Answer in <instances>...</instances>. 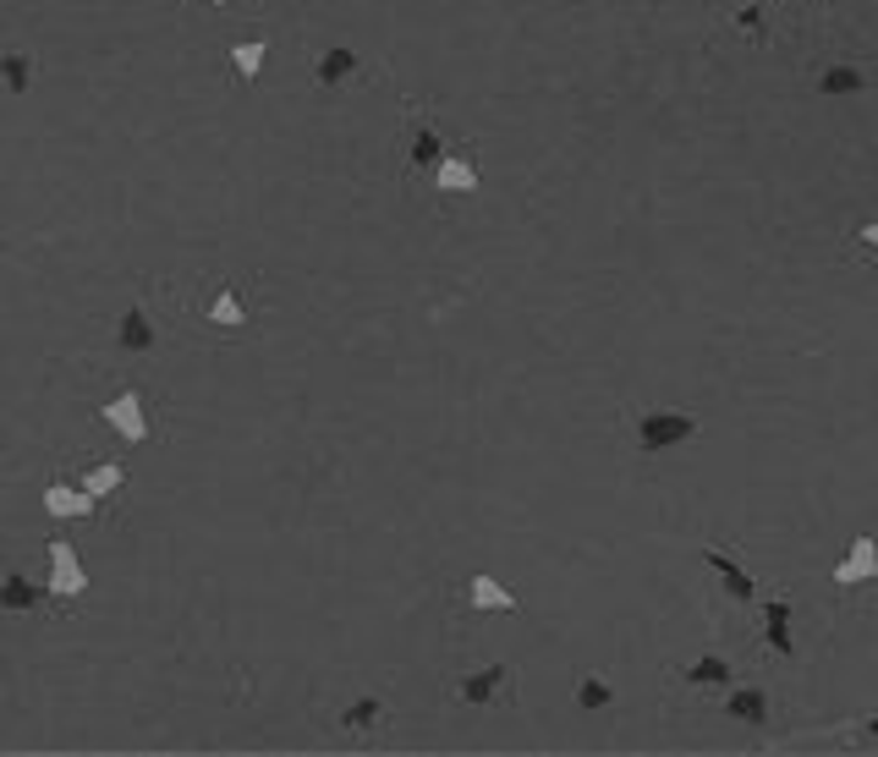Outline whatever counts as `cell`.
Listing matches in <instances>:
<instances>
[{
    "instance_id": "cell-1",
    "label": "cell",
    "mask_w": 878,
    "mask_h": 757,
    "mask_svg": "<svg viewBox=\"0 0 878 757\" xmlns=\"http://www.w3.org/2000/svg\"><path fill=\"white\" fill-rule=\"evenodd\" d=\"M692 434H698V418H692V412H676V407H642L637 423H631V440H637V451L642 455L687 445Z\"/></svg>"
},
{
    "instance_id": "cell-2",
    "label": "cell",
    "mask_w": 878,
    "mask_h": 757,
    "mask_svg": "<svg viewBox=\"0 0 878 757\" xmlns=\"http://www.w3.org/2000/svg\"><path fill=\"white\" fill-rule=\"evenodd\" d=\"M100 418H105L127 445H144L148 440V407H144V390H138V385H122V390L100 407Z\"/></svg>"
},
{
    "instance_id": "cell-3",
    "label": "cell",
    "mask_w": 878,
    "mask_h": 757,
    "mask_svg": "<svg viewBox=\"0 0 878 757\" xmlns=\"http://www.w3.org/2000/svg\"><path fill=\"white\" fill-rule=\"evenodd\" d=\"M88 593V571H83V555L66 544V538H55L50 544V599H61V604H72V599H83Z\"/></svg>"
},
{
    "instance_id": "cell-4",
    "label": "cell",
    "mask_w": 878,
    "mask_h": 757,
    "mask_svg": "<svg viewBox=\"0 0 878 757\" xmlns=\"http://www.w3.org/2000/svg\"><path fill=\"white\" fill-rule=\"evenodd\" d=\"M511 686H516V670L511 664H483V670H467L450 692L461 697V703H472V708H483V703H500V697H511Z\"/></svg>"
},
{
    "instance_id": "cell-5",
    "label": "cell",
    "mask_w": 878,
    "mask_h": 757,
    "mask_svg": "<svg viewBox=\"0 0 878 757\" xmlns=\"http://www.w3.org/2000/svg\"><path fill=\"white\" fill-rule=\"evenodd\" d=\"M857 582H878V538L874 533H857L851 555L835 566V588H857Z\"/></svg>"
},
{
    "instance_id": "cell-6",
    "label": "cell",
    "mask_w": 878,
    "mask_h": 757,
    "mask_svg": "<svg viewBox=\"0 0 878 757\" xmlns=\"http://www.w3.org/2000/svg\"><path fill=\"white\" fill-rule=\"evenodd\" d=\"M44 511L61 516V522H88V516L100 511V500H94L83 483H50V488H44Z\"/></svg>"
},
{
    "instance_id": "cell-7",
    "label": "cell",
    "mask_w": 878,
    "mask_h": 757,
    "mask_svg": "<svg viewBox=\"0 0 878 757\" xmlns=\"http://www.w3.org/2000/svg\"><path fill=\"white\" fill-rule=\"evenodd\" d=\"M687 692H731V664L720 659V653H698L692 664H681V675H676Z\"/></svg>"
},
{
    "instance_id": "cell-8",
    "label": "cell",
    "mask_w": 878,
    "mask_h": 757,
    "mask_svg": "<svg viewBox=\"0 0 878 757\" xmlns=\"http://www.w3.org/2000/svg\"><path fill=\"white\" fill-rule=\"evenodd\" d=\"M445 154H450V149H445V133H439V122L418 116V122H412V144H407V165L435 176V165L445 159Z\"/></svg>"
},
{
    "instance_id": "cell-9",
    "label": "cell",
    "mask_w": 878,
    "mask_h": 757,
    "mask_svg": "<svg viewBox=\"0 0 878 757\" xmlns=\"http://www.w3.org/2000/svg\"><path fill=\"white\" fill-rule=\"evenodd\" d=\"M703 560L720 571V582H725V593H731L735 604H752V599H757V582H752V571L741 566V555H725V549H703Z\"/></svg>"
},
{
    "instance_id": "cell-10",
    "label": "cell",
    "mask_w": 878,
    "mask_h": 757,
    "mask_svg": "<svg viewBox=\"0 0 878 757\" xmlns=\"http://www.w3.org/2000/svg\"><path fill=\"white\" fill-rule=\"evenodd\" d=\"M379 725H385V697L379 692H363V697H352L341 708V730L346 736H374Z\"/></svg>"
},
{
    "instance_id": "cell-11",
    "label": "cell",
    "mask_w": 878,
    "mask_h": 757,
    "mask_svg": "<svg viewBox=\"0 0 878 757\" xmlns=\"http://www.w3.org/2000/svg\"><path fill=\"white\" fill-rule=\"evenodd\" d=\"M313 72H318V83H324V88H341V83H352V77L363 72V55H357L352 44H330V50L318 55V66H313Z\"/></svg>"
},
{
    "instance_id": "cell-12",
    "label": "cell",
    "mask_w": 878,
    "mask_h": 757,
    "mask_svg": "<svg viewBox=\"0 0 878 757\" xmlns=\"http://www.w3.org/2000/svg\"><path fill=\"white\" fill-rule=\"evenodd\" d=\"M791 620H796V604H791V599H769V604H763V637H769V648H774L780 659H791V653H796V642H791Z\"/></svg>"
},
{
    "instance_id": "cell-13",
    "label": "cell",
    "mask_w": 878,
    "mask_h": 757,
    "mask_svg": "<svg viewBox=\"0 0 878 757\" xmlns=\"http://www.w3.org/2000/svg\"><path fill=\"white\" fill-rule=\"evenodd\" d=\"M467 604L472 609H500V614H505V609H522L516 604V593H511L500 577H489V571H472V577H467Z\"/></svg>"
},
{
    "instance_id": "cell-14",
    "label": "cell",
    "mask_w": 878,
    "mask_h": 757,
    "mask_svg": "<svg viewBox=\"0 0 878 757\" xmlns=\"http://www.w3.org/2000/svg\"><path fill=\"white\" fill-rule=\"evenodd\" d=\"M725 714L735 725H752V730H769V692L763 686H741L725 697Z\"/></svg>"
},
{
    "instance_id": "cell-15",
    "label": "cell",
    "mask_w": 878,
    "mask_h": 757,
    "mask_svg": "<svg viewBox=\"0 0 878 757\" xmlns=\"http://www.w3.org/2000/svg\"><path fill=\"white\" fill-rule=\"evenodd\" d=\"M435 187L439 192H478V165H472V154H445L435 165Z\"/></svg>"
},
{
    "instance_id": "cell-16",
    "label": "cell",
    "mask_w": 878,
    "mask_h": 757,
    "mask_svg": "<svg viewBox=\"0 0 878 757\" xmlns=\"http://www.w3.org/2000/svg\"><path fill=\"white\" fill-rule=\"evenodd\" d=\"M116 340H122V351H148V346H154V318L144 313V303H133L127 313H122Z\"/></svg>"
},
{
    "instance_id": "cell-17",
    "label": "cell",
    "mask_w": 878,
    "mask_h": 757,
    "mask_svg": "<svg viewBox=\"0 0 878 757\" xmlns=\"http://www.w3.org/2000/svg\"><path fill=\"white\" fill-rule=\"evenodd\" d=\"M270 39H242V44H231V72L242 77V83H259V72H264V61H270Z\"/></svg>"
},
{
    "instance_id": "cell-18",
    "label": "cell",
    "mask_w": 878,
    "mask_h": 757,
    "mask_svg": "<svg viewBox=\"0 0 878 757\" xmlns=\"http://www.w3.org/2000/svg\"><path fill=\"white\" fill-rule=\"evenodd\" d=\"M39 599H44V588H39L28 571H11V577L0 582V609H17V614H22V609H39Z\"/></svg>"
},
{
    "instance_id": "cell-19",
    "label": "cell",
    "mask_w": 878,
    "mask_h": 757,
    "mask_svg": "<svg viewBox=\"0 0 878 757\" xmlns=\"http://www.w3.org/2000/svg\"><path fill=\"white\" fill-rule=\"evenodd\" d=\"M863 88H868V77L851 61H835V66L818 72V94H863Z\"/></svg>"
},
{
    "instance_id": "cell-20",
    "label": "cell",
    "mask_w": 878,
    "mask_h": 757,
    "mask_svg": "<svg viewBox=\"0 0 878 757\" xmlns=\"http://www.w3.org/2000/svg\"><path fill=\"white\" fill-rule=\"evenodd\" d=\"M215 329H242L248 324V297L242 292H215V303H209V313H203Z\"/></svg>"
},
{
    "instance_id": "cell-21",
    "label": "cell",
    "mask_w": 878,
    "mask_h": 757,
    "mask_svg": "<svg viewBox=\"0 0 878 757\" xmlns=\"http://www.w3.org/2000/svg\"><path fill=\"white\" fill-rule=\"evenodd\" d=\"M77 483H83L94 500H105V494H116V488L127 483V466H122V461H100V466H88Z\"/></svg>"
},
{
    "instance_id": "cell-22",
    "label": "cell",
    "mask_w": 878,
    "mask_h": 757,
    "mask_svg": "<svg viewBox=\"0 0 878 757\" xmlns=\"http://www.w3.org/2000/svg\"><path fill=\"white\" fill-rule=\"evenodd\" d=\"M0 83H6L11 94H28V83H33V61H28V50H6V55H0Z\"/></svg>"
},
{
    "instance_id": "cell-23",
    "label": "cell",
    "mask_w": 878,
    "mask_h": 757,
    "mask_svg": "<svg viewBox=\"0 0 878 757\" xmlns=\"http://www.w3.org/2000/svg\"><path fill=\"white\" fill-rule=\"evenodd\" d=\"M577 703H583V708H609V703H615V686H609L604 675H583V681H577Z\"/></svg>"
},
{
    "instance_id": "cell-24",
    "label": "cell",
    "mask_w": 878,
    "mask_h": 757,
    "mask_svg": "<svg viewBox=\"0 0 878 757\" xmlns=\"http://www.w3.org/2000/svg\"><path fill=\"white\" fill-rule=\"evenodd\" d=\"M731 28L741 33V39H752V44H757V39L769 33V11H763V6H746V11H735V17H731Z\"/></svg>"
},
{
    "instance_id": "cell-25",
    "label": "cell",
    "mask_w": 878,
    "mask_h": 757,
    "mask_svg": "<svg viewBox=\"0 0 878 757\" xmlns=\"http://www.w3.org/2000/svg\"><path fill=\"white\" fill-rule=\"evenodd\" d=\"M857 242H863V248H868V253H874V259H878V220H868V225L857 231Z\"/></svg>"
},
{
    "instance_id": "cell-26",
    "label": "cell",
    "mask_w": 878,
    "mask_h": 757,
    "mask_svg": "<svg viewBox=\"0 0 878 757\" xmlns=\"http://www.w3.org/2000/svg\"><path fill=\"white\" fill-rule=\"evenodd\" d=\"M0 692H6V659H0Z\"/></svg>"
},
{
    "instance_id": "cell-27",
    "label": "cell",
    "mask_w": 878,
    "mask_h": 757,
    "mask_svg": "<svg viewBox=\"0 0 878 757\" xmlns=\"http://www.w3.org/2000/svg\"><path fill=\"white\" fill-rule=\"evenodd\" d=\"M203 6H226V0H203Z\"/></svg>"
}]
</instances>
